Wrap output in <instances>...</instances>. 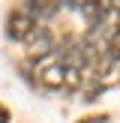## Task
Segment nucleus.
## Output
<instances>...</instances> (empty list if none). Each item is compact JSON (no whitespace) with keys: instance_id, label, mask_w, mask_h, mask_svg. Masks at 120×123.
<instances>
[{"instance_id":"nucleus-1","label":"nucleus","mask_w":120,"mask_h":123,"mask_svg":"<svg viewBox=\"0 0 120 123\" xmlns=\"http://www.w3.org/2000/svg\"><path fill=\"white\" fill-rule=\"evenodd\" d=\"M33 27H36V21L27 15V12H15V15H9V27H6V33H9L12 39L24 42L30 33H33Z\"/></svg>"},{"instance_id":"nucleus-3","label":"nucleus","mask_w":120,"mask_h":123,"mask_svg":"<svg viewBox=\"0 0 120 123\" xmlns=\"http://www.w3.org/2000/svg\"><path fill=\"white\" fill-rule=\"evenodd\" d=\"M63 81H66V66L63 63H51V66H45L39 72V84L42 87H60Z\"/></svg>"},{"instance_id":"nucleus-4","label":"nucleus","mask_w":120,"mask_h":123,"mask_svg":"<svg viewBox=\"0 0 120 123\" xmlns=\"http://www.w3.org/2000/svg\"><path fill=\"white\" fill-rule=\"evenodd\" d=\"M0 123H9V114H6L3 108H0Z\"/></svg>"},{"instance_id":"nucleus-2","label":"nucleus","mask_w":120,"mask_h":123,"mask_svg":"<svg viewBox=\"0 0 120 123\" xmlns=\"http://www.w3.org/2000/svg\"><path fill=\"white\" fill-rule=\"evenodd\" d=\"M60 9V0H27V15L33 21H48Z\"/></svg>"}]
</instances>
